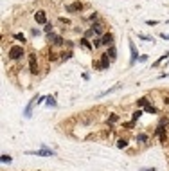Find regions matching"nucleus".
I'll return each mask as SVG.
<instances>
[{
  "label": "nucleus",
  "instance_id": "obj_1",
  "mask_svg": "<svg viewBox=\"0 0 169 171\" xmlns=\"http://www.w3.org/2000/svg\"><path fill=\"white\" fill-rule=\"evenodd\" d=\"M24 56V47L22 45H13L11 49H9V58L11 60H18Z\"/></svg>",
  "mask_w": 169,
  "mask_h": 171
},
{
  "label": "nucleus",
  "instance_id": "obj_2",
  "mask_svg": "<svg viewBox=\"0 0 169 171\" xmlns=\"http://www.w3.org/2000/svg\"><path fill=\"white\" fill-rule=\"evenodd\" d=\"M27 155H38V157H54V151H52V149L43 148V149H40V151H27Z\"/></svg>",
  "mask_w": 169,
  "mask_h": 171
},
{
  "label": "nucleus",
  "instance_id": "obj_3",
  "mask_svg": "<svg viewBox=\"0 0 169 171\" xmlns=\"http://www.w3.org/2000/svg\"><path fill=\"white\" fill-rule=\"evenodd\" d=\"M110 61H112V60L108 58V54H106V52H104V54L101 56V61L97 63L96 67H97V69H108V67H110Z\"/></svg>",
  "mask_w": 169,
  "mask_h": 171
},
{
  "label": "nucleus",
  "instance_id": "obj_4",
  "mask_svg": "<svg viewBox=\"0 0 169 171\" xmlns=\"http://www.w3.org/2000/svg\"><path fill=\"white\" fill-rule=\"evenodd\" d=\"M29 69H31V74H38V63H36V54H31V56H29Z\"/></svg>",
  "mask_w": 169,
  "mask_h": 171
},
{
  "label": "nucleus",
  "instance_id": "obj_5",
  "mask_svg": "<svg viewBox=\"0 0 169 171\" xmlns=\"http://www.w3.org/2000/svg\"><path fill=\"white\" fill-rule=\"evenodd\" d=\"M156 135L160 137V142H166V139H167V133H166V128H164L162 124H158V128H156Z\"/></svg>",
  "mask_w": 169,
  "mask_h": 171
},
{
  "label": "nucleus",
  "instance_id": "obj_6",
  "mask_svg": "<svg viewBox=\"0 0 169 171\" xmlns=\"http://www.w3.org/2000/svg\"><path fill=\"white\" fill-rule=\"evenodd\" d=\"M34 20L38 24H47V15H45V11H38L36 15H34Z\"/></svg>",
  "mask_w": 169,
  "mask_h": 171
},
{
  "label": "nucleus",
  "instance_id": "obj_7",
  "mask_svg": "<svg viewBox=\"0 0 169 171\" xmlns=\"http://www.w3.org/2000/svg\"><path fill=\"white\" fill-rule=\"evenodd\" d=\"M49 41H50V43H54V45H61L63 43V38L58 36V34H54V33H50L49 34Z\"/></svg>",
  "mask_w": 169,
  "mask_h": 171
},
{
  "label": "nucleus",
  "instance_id": "obj_8",
  "mask_svg": "<svg viewBox=\"0 0 169 171\" xmlns=\"http://www.w3.org/2000/svg\"><path fill=\"white\" fill-rule=\"evenodd\" d=\"M101 41H103V45L112 47V45H113V36L108 33V34H104V36H103V40H101Z\"/></svg>",
  "mask_w": 169,
  "mask_h": 171
},
{
  "label": "nucleus",
  "instance_id": "obj_9",
  "mask_svg": "<svg viewBox=\"0 0 169 171\" xmlns=\"http://www.w3.org/2000/svg\"><path fill=\"white\" fill-rule=\"evenodd\" d=\"M81 9H83V4H81V2H76V4L67 6V11H70V13H74V11H81Z\"/></svg>",
  "mask_w": 169,
  "mask_h": 171
},
{
  "label": "nucleus",
  "instance_id": "obj_10",
  "mask_svg": "<svg viewBox=\"0 0 169 171\" xmlns=\"http://www.w3.org/2000/svg\"><path fill=\"white\" fill-rule=\"evenodd\" d=\"M106 54H108V58H110V60H115V58H117V49H115L113 45H112V47H108Z\"/></svg>",
  "mask_w": 169,
  "mask_h": 171
},
{
  "label": "nucleus",
  "instance_id": "obj_11",
  "mask_svg": "<svg viewBox=\"0 0 169 171\" xmlns=\"http://www.w3.org/2000/svg\"><path fill=\"white\" fill-rule=\"evenodd\" d=\"M130 50H131V60H130V63L133 65V63L137 61V56H139V54H137V50H135V45H133V43H130Z\"/></svg>",
  "mask_w": 169,
  "mask_h": 171
},
{
  "label": "nucleus",
  "instance_id": "obj_12",
  "mask_svg": "<svg viewBox=\"0 0 169 171\" xmlns=\"http://www.w3.org/2000/svg\"><path fill=\"white\" fill-rule=\"evenodd\" d=\"M38 97H33V101H31L29 103V106H27V108H25V112H24V115L25 117H31V110H33V104H34V101H36Z\"/></svg>",
  "mask_w": 169,
  "mask_h": 171
},
{
  "label": "nucleus",
  "instance_id": "obj_13",
  "mask_svg": "<svg viewBox=\"0 0 169 171\" xmlns=\"http://www.w3.org/2000/svg\"><path fill=\"white\" fill-rule=\"evenodd\" d=\"M167 56H169V52H166V54H162L160 58H158V61H156V63H153V67H158V65H160V63H162V61H164V60H166Z\"/></svg>",
  "mask_w": 169,
  "mask_h": 171
},
{
  "label": "nucleus",
  "instance_id": "obj_14",
  "mask_svg": "<svg viewBox=\"0 0 169 171\" xmlns=\"http://www.w3.org/2000/svg\"><path fill=\"white\" fill-rule=\"evenodd\" d=\"M126 146H128V141H124V139H119V141H117V148H126Z\"/></svg>",
  "mask_w": 169,
  "mask_h": 171
},
{
  "label": "nucleus",
  "instance_id": "obj_15",
  "mask_svg": "<svg viewBox=\"0 0 169 171\" xmlns=\"http://www.w3.org/2000/svg\"><path fill=\"white\" fill-rule=\"evenodd\" d=\"M81 45H83L85 49H92V45L88 43V40H87V38H83V40H81Z\"/></svg>",
  "mask_w": 169,
  "mask_h": 171
},
{
  "label": "nucleus",
  "instance_id": "obj_16",
  "mask_svg": "<svg viewBox=\"0 0 169 171\" xmlns=\"http://www.w3.org/2000/svg\"><path fill=\"white\" fill-rule=\"evenodd\" d=\"M146 112L147 114H156V108H155V106H151V104H147L146 106Z\"/></svg>",
  "mask_w": 169,
  "mask_h": 171
},
{
  "label": "nucleus",
  "instance_id": "obj_17",
  "mask_svg": "<svg viewBox=\"0 0 169 171\" xmlns=\"http://www.w3.org/2000/svg\"><path fill=\"white\" fill-rule=\"evenodd\" d=\"M137 104H139V106H147L149 103H147V99H146V97H142V99H139V101H137Z\"/></svg>",
  "mask_w": 169,
  "mask_h": 171
},
{
  "label": "nucleus",
  "instance_id": "obj_18",
  "mask_svg": "<svg viewBox=\"0 0 169 171\" xmlns=\"http://www.w3.org/2000/svg\"><path fill=\"white\" fill-rule=\"evenodd\" d=\"M92 27H94V31H96V33H103V25H101V24H94Z\"/></svg>",
  "mask_w": 169,
  "mask_h": 171
},
{
  "label": "nucleus",
  "instance_id": "obj_19",
  "mask_svg": "<svg viewBox=\"0 0 169 171\" xmlns=\"http://www.w3.org/2000/svg\"><path fill=\"white\" fill-rule=\"evenodd\" d=\"M47 104H49V106H56V101H54L52 95H49V97H47Z\"/></svg>",
  "mask_w": 169,
  "mask_h": 171
},
{
  "label": "nucleus",
  "instance_id": "obj_20",
  "mask_svg": "<svg viewBox=\"0 0 169 171\" xmlns=\"http://www.w3.org/2000/svg\"><path fill=\"white\" fill-rule=\"evenodd\" d=\"M142 114H144L142 110H137V112H133V121H137V119H139V117H140Z\"/></svg>",
  "mask_w": 169,
  "mask_h": 171
},
{
  "label": "nucleus",
  "instance_id": "obj_21",
  "mask_svg": "<svg viewBox=\"0 0 169 171\" xmlns=\"http://www.w3.org/2000/svg\"><path fill=\"white\" fill-rule=\"evenodd\" d=\"M15 38H16V40H22V43L25 41V36H24L22 33H16V34H15Z\"/></svg>",
  "mask_w": 169,
  "mask_h": 171
},
{
  "label": "nucleus",
  "instance_id": "obj_22",
  "mask_svg": "<svg viewBox=\"0 0 169 171\" xmlns=\"http://www.w3.org/2000/svg\"><path fill=\"white\" fill-rule=\"evenodd\" d=\"M2 162H11V157H9V155H2Z\"/></svg>",
  "mask_w": 169,
  "mask_h": 171
},
{
  "label": "nucleus",
  "instance_id": "obj_23",
  "mask_svg": "<svg viewBox=\"0 0 169 171\" xmlns=\"http://www.w3.org/2000/svg\"><path fill=\"white\" fill-rule=\"evenodd\" d=\"M167 123H169L167 117H162V119H160V124H162V126H167Z\"/></svg>",
  "mask_w": 169,
  "mask_h": 171
},
{
  "label": "nucleus",
  "instance_id": "obj_24",
  "mask_svg": "<svg viewBox=\"0 0 169 171\" xmlns=\"http://www.w3.org/2000/svg\"><path fill=\"white\" fill-rule=\"evenodd\" d=\"M94 34H96V31H94V27H92V29H88V31H87V36H94Z\"/></svg>",
  "mask_w": 169,
  "mask_h": 171
},
{
  "label": "nucleus",
  "instance_id": "obj_25",
  "mask_svg": "<svg viewBox=\"0 0 169 171\" xmlns=\"http://www.w3.org/2000/svg\"><path fill=\"white\" fill-rule=\"evenodd\" d=\"M117 121H119L117 115H112V117H110V123H117Z\"/></svg>",
  "mask_w": 169,
  "mask_h": 171
},
{
  "label": "nucleus",
  "instance_id": "obj_26",
  "mask_svg": "<svg viewBox=\"0 0 169 171\" xmlns=\"http://www.w3.org/2000/svg\"><path fill=\"white\" fill-rule=\"evenodd\" d=\"M101 43H103V41H101V40H94V47H99Z\"/></svg>",
  "mask_w": 169,
  "mask_h": 171
},
{
  "label": "nucleus",
  "instance_id": "obj_27",
  "mask_svg": "<svg viewBox=\"0 0 169 171\" xmlns=\"http://www.w3.org/2000/svg\"><path fill=\"white\" fill-rule=\"evenodd\" d=\"M137 139H139V141H146V139H147V137H146L144 133H140V135H139V137H137Z\"/></svg>",
  "mask_w": 169,
  "mask_h": 171
},
{
  "label": "nucleus",
  "instance_id": "obj_28",
  "mask_svg": "<svg viewBox=\"0 0 169 171\" xmlns=\"http://www.w3.org/2000/svg\"><path fill=\"white\" fill-rule=\"evenodd\" d=\"M160 36H162V38H164V40H169V34H166V33H162V34H160Z\"/></svg>",
  "mask_w": 169,
  "mask_h": 171
},
{
  "label": "nucleus",
  "instance_id": "obj_29",
  "mask_svg": "<svg viewBox=\"0 0 169 171\" xmlns=\"http://www.w3.org/2000/svg\"><path fill=\"white\" fill-rule=\"evenodd\" d=\"M142 171H155V167H147V169H142Z\"/></svg>",
  "mask_w": 169,
  "mask_h": 171
},
{
  "label": "nucleus",
  "instance_id": "obj_30",
  "mask_svg": "<svg viewBox=\"0 0 169 171\" xmlns=\"http://www.w3.org/2000/svg\"><path fill=\"white\" fill-rule=\"evenodd\" d=\"M164 101H166V103H167V104H169V99H164Z\"/></svg>",
  "mask_w": 169,
  "mask_h": 171
}]
</instances>
